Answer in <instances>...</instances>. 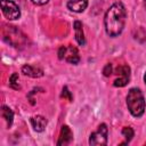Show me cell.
Masks as SVG:
<instances>
[{"label":"cell","mask_w":146,"mask_h":146,"mask_svg":"<svg viewBox=\"0 0 146 146\" xmlns=\"http://www.w3.org/2000/svg\"><path fill=\"white\" fill-rule=\"evenodd\" d=\"M125 18H127V11L124 6L121 2L113 3L106 11L104 18L106 33L112 38L121 34L125 24Z\"/></svg>","instance_id":"6da1fadb"},{"label":"cell","mask_w":146,"mask_h":146,"mask_svg":"<svg viewBox=\"0 0 146 146\" xmlns=\"http://www.w3.org/2000/svg\"><path fill=\"white\" fill-rule=\"evenodd\" d=\"M127 106L135 117H140L145 112V98L140 89L132 88L127 95Z\"/></svg>","instance_id":"7a4b0ae2"},{"label":"cell","mask_w":146,"mask_h":146,"mask_svg":"<svg viewBox=\"0 0 146 146\" xmlns=\"http://www.w3.org/2000/svg\"><path fill=\"white\" fill-rule=\"evenodd\" d=\"M2 35H3V40H6L8 43H10L11 46L18 48L19 46L25 44L26 42V38L25 35L17 30L15 26H5L2 30Z\"/></svg>","instance_id":"3957f363"},{"label":"cell","mask_w":146,"mask_h":146,"mask_svg":"<svg viewBox=\"0 0 146 146\" xmlns=\"http://www.w3.org/2000/svg\"><path fill=\"white\" fill-rule=\"evenodd\" d=\"M108 129L105 123H102L96 131H94L89 137V145L91 146H104L107 144Z\"/></svg>","instance_id":"277c9868"},{"label":"cell","mask_w":146,"mask_h":146,"mask_svg":"<svg viewBox=\"0 0 146 146\" xmlns=\"http://www.w3.org/2000/svg\"><path fill=\"white\" fill-rule=\"evenodd\" d=\"M58 58L59 59H64L71 64H78L80 62V56H79V51L75 47L73 46H63L59 48L58 50Z\"/></svg>","instance_id":"5b68a950"},{"label":"cell","mask_w":146,"mask_h":146,"mask_svg":"<svg viewBox=\"0 0 146 146\" xmlns=\"http://www.w3.org/2000/svg\"><path fill=\"white\" fill-rule=\"evenodd\" d=\"M1 10L5 17L9 21L17 19L21 16V10L18 6L11 0H1Z\"/></svg>","instance_id":"8992f818"},{"label":"cell","mask_w":146,"mask_h":146,"mask_svg":"<svg viewBox=\"0 0 146 146\" xmlns=\"http://www.w3.org/2000/svg\"><path fill=\"white\" fill-rule=\"evenodd\" d=\"M117 78L114 81V87H124L130 80V67L128 65H120L115 70Z\"/></svg>","instance_id":"52a82bcc"},{"label":"cell","mask_w":146,"mask_h":146,"mask_svg":"<svg viewBox=\"0 0 146 146\" xmlns=\"http://www.w3.org/2000/svg\"><path fill=\"white\" fill-rule=\"evenodd\" d=\"M73 139V133L71 131V129L67 125H63L62 130H60V135H59V139L57 141V145H68Z\"/></svg>","instance_id":"ba28073f"},{"label":"cell","mask_w":146,"mask_h":146,"mask_svg":"<svg viewBox=\"0 0 146 146\" xmlns=\"http://www.w3.org/2000/svg\"><path fill=\"white\" fill-rule=\"evenodd\" d=\"M67 8L74 13H82L88 7V0H68Z\"/></svg>","instance_id":"9c48e42d"},{"label":"cell","mask_w":146,"mask_h":146,"mask_svg":"<svg viewBox=\"0 0 146 146\" xmlns=\"http://www.w3.org/2000/svg\"><path fill=\"white\" fill-rule=\"evenodd\" d=\"M31 124L35 131L42 132L47 125V120H46V117H43L41 115H36V116L31 117Z\"/></svg>","instance_id":"30bf717a"},{"label":"cell","mask_w":146,"mask_h":146,"mask_svg":"<svg viewBox=\"0 0 146 146\" xmlns=\"http://www.w3.org/2000/svg\"><path fill=\"white\" fill-rule=\"evenodd\" d=\"M74 31H75V40L80 46H84L86 44V39H84V33H83V29H82V23L80 21H75L73 24Z\"/></svg>","instance_id":"8fae6325"},{"label":"cell","mask_w":146,"mask_h":146,"mask_svg":"<svg viewBox=\"0 0 146 146\" xmlns=\"http://www.w3.org/2000/svg\"><path fill=\"white\" fill-rule=\"evenodd\" d=\"M22 72L27 75V76H31V78H40L43 75V71L39 67H35V66H32V65H24L22 67Z\"/></svg>","instance_id":"7c38bea8"},{"label":"cell","mask_w":146,"mask_h":146,"mask_svg":"<svg viewBox=\"0 0 146 146\" xmlns=\"http://www.w3.org/2000/svg\"><path fill=\"white\" fill-rule=\"evenodd\" d=\"M1 115H2V117L6 120L7 125L10 127L11 123H13V120H14V113H13V111H11L8 106L3 105V106H2V110H1Z\"/></svg>","instance_id":"4fadbf2b"},{"label":"cell","mask_w":146,"mask_h":146,"mask_svg":"<svg viewBox=\"0 0 146 146\" xmlns=\"http://www.w3.org/2000/svg\"><path fill=\"white\" fill-rule=\"evenodd\" d=\"M122 135H123V137L125 138V141L122 143L121 145L129 143V141L132 139V137H133V135H135V131H133V129H132L131 127H124V128L122 129Z\"/></svg>","instance_id":"5bb4252c"},{"label":"cell","mask_w":146,"mask_h":146,"mask_svg":"<svg viewBox=\"0 0 146 146\" xmlns=\"http://www.w3.org/2000/svg\"><path fill=\"white\" fill-rule=\"evenodd\" d=\"M9 86H10L13 89H15V90H18V89L21 88V86H19V83H18V74H17V73H14V74L9 78Z\"/></svg>","instance_id":"9a60e30c"},{"label":"cell","mask_w":146,"mask_h":146,"mask_svg":"<svg viewBox=\"0 0 146 146\" xmlns=\"http://www.w3.org/2000/svg\"><path fill=\"white\" fill-rule=\"evenodd\" d=\"M103 73H104L105 76H111L112 73H113V66H112V64H106L105 67H104V70H103Z\"/></svg>","instance_id":"2e32d148"},{"label":"cell","mask_w":146,"mask_h":146,"mask_svg":"<svg viewBox=\"0 0 146 146\" xmlns=\"http://www.w3.org/2000/svg\"><path fill=\"white\" fill-rule=\"evenodd\" d=\"M62 97H64V98H67L70 102L73 99V98H72V95H71V92H70V90H68V88H67V87H64V88H63Z\"/></svg>","instance_id":"e0dca14e"},{"label":"cell","mask_w":146,"mask_h":146,"mask_svg":"<svg viewBox=\"0 0 146 146\" xmlns=\"http://www.w3.org/2000/svg\"><path fill=\"white\" fill-rule=\"evenodd\" d=\"M34 5H38V6H42V5H46L49 0H31Z\"/></svg>","instance_id":"ac0fdd59"},{"label":"cell","mask_w":146,"mask_h":146,"mask_svg":"<svg viewBox=\"0 0 146 146\" xmlns=\"http://www.w3.org/2000/svg\"><path fill=\"white\" fill-rule=\"evenodd\" d=\"M144 82H145V84H146V73H145V75H144Z\"/></svg>","instance_id":"d6986e66"},{"label":"cell","mask_w":146,"mask_h":146,"mask_svg":"<svg viewBox=\"0 0 146 146\" xmlns=\"http://www.w3.org/2000/svg\"><path fill=\"white\" fill-rule=\"evenodd\" d=\"M144 2H145V6H146V0H144Z\"/></svg>","instance_id":"ffe728a7"}]
</instances>
